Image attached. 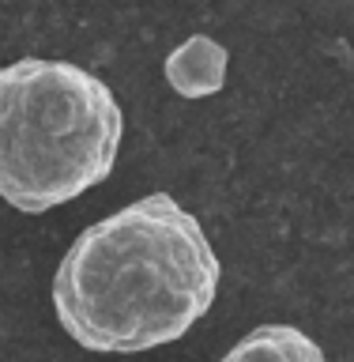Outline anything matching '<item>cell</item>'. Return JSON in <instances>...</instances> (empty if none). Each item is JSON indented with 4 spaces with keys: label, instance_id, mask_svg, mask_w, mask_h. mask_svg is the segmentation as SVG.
I'll return each instance as SVG.
<instances>
[{
    "label": "cell",
    "instance_id": "6da1fadb",
    "mask_svg": "<svg viewBox=\"0 0 354 362\" xmlns=\"http://www.w3.org/2000/svg\"><path fill=\"white\" fill-rule=\"evenodd\" d=\"M219 279L203 223L170 192H147L76 234L53 272V313L79 347L140 355L185 336Z\"/></svg>",
    "mask_w": 354,
    "mask_h": 362
},
{
    "label": "cell",
    "instance_id": "7a4b0ae2",
    "mask_svg": "<svg viewBox=\"0 0 354 362\" xmlns=\"http://www.w3.org/2000/svg\"><path fill=\"white\" fill-rule=\"evenodd\" d=\"M124 113L95 72L23 57L0 68V200L45 215L117 166Z\"/></svg>",
    "mask_w": 354,
    "mask_h": 362
},
{
    "label": "cell",
    "instance_id": "3957f363",
    "mask_svg": "<svg viewBox=\"0 0 354 362\" xmlns=\"http://www.w3.org/2000/svg\"><path fill=\"white\" fill-rule=\"evenodd\" d=\"M226 68H230L226 45L208 38V34H192L166 57L163 72H166V83L181 98H211L226 83Z\"/></svg>",
    "mask_w": 354,
    "mask_h": 362
},
{
    "label": "cell",
    "instance_id": "277c9868",
    "mask_svg": "<svg viewBox=\"0 0 354 362\" xmlns=\"http://www.w3.org/2000/svg\"><path fill=\"white\" fill-rule=\"evenodd\" d=\"M219 362H328V355L298 325H256Z\"/></svg>",
    "mask_w": 354,
    "mask_h": 362
}]
</instances>
